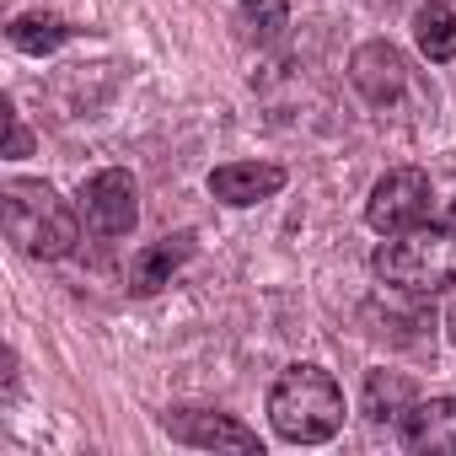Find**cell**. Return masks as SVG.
I'll list each match as a JSON object with an SVG mask.
<instances>
[{
	"mask_svg": "<svg viewBox=\"0 0 456 456\" xmlns=\"http://www.w3.org/2000/svg\"><path fill=\"white\" fill-rule=\"evenodd\" d=\"M370 274L397 296L456 290V225H413L370 253Z\"/></svg>",
	"mask_w": 456,
	"mask_h": 456,
	"instance_id": "obj_1",
	"label": "cell"
},
{
	"mask_svg": "<svg viewBox=\"0 0 456 456\" xmlns=\"http://www.w3.org/2000/svg\"><path fill=\"white\" fill-rule=\"evenodd\" d=\"M0 204H6V237L17 253L28 258H70L76 242H81V225H76V209L44 183V177H12L0 188Z\"/></svg>",
	"mask_w": 456,
	"mask_h": 456,
	"instance_id": "obj_2",
	"label": "cell"
},
{
	"mask_svg": "<svg viewBox=\"0 0 456 456\" xmlns=\"http://www.w3.org/2000/svg\"><path fill=\"white\" fill-rule=\"evenodd\" d=\"M269 419L290 445H322L344 429V387L322 365H290L269 392Z\"/></svg>",
	"mask_w": 456,
	"mask_h": 456,
	"instance_id": "obj_3",
	"label": "cell"
},
{
	"mask_svg": "<svg viewBox=\"0 0 456 456\" xmlns=\"http://www.w3.org/2000/svg\"><path fill=\"white\" fill-rule=\"evenodd\" d=\"M429 177L419 167H392L387 177H376L370 199H365V220H370V232L381 237H397V232H413V225H424L429 215Z\"/></svg>",
	"mask_w": 456,
	"mask_h": 456,
	"instance_id": "obj_4",
	"label": "cell"
},
{
	"mask_svg": "<svg viewBox=\"0 0 456 456\" xmlns=\"http://www.w3.org/2000/svg\"><path fill=\"white\" fill-rule=\"evenodd\" d=\"M81 220L92 237H129L140 220V188L124 167H108L97 177H86L81 188Z\"/></svg>",
	"mask_w": 456,
	"mask_h": 456,
	"instance_id": "obj_5",
	"label": "cell"
},
{
	"mask_svg": "<svg viewBox=\"0 0 456 456\" xmlns=\"http://www.w3.org/2000/svg\"><path fill=\"white\" fill-rule=\"evenodd\" d=\"M161 429L172 440H183V445H199V451H220V445H232V451H264L258 429H248L232 413H215V408H172V413H161Z\"/></svg>",
	"mask_w": 456,
	"mask_h": 456,
	"instance_id": "obj_6",
	"label": "cell"
},
{
	"mask_svg": "<svg viewBox=\"0 0 456 456\" xmlns=\"http://www.w3.org/2000/svg\"><path fill=\"white\" fill-rule=\"evenodd\" d=\"M349 81H354V92L365 97V102H376V108H387V102H397L403 97V86H408V60L392 49V44H360L354 49V60H349Z\"/></svg>",
	"mask_w": 456,
	"mask_h": 456,
	"instance_id": "obj_7",
	"label": "cell"
},
{
	"mask_svg": "<svg viewBox=\"0 0 456 456\" xmlns=\"http://www.w3.org/2000/svg\"><path fill=\"white\" fill-rule=\"evenodd\" d=\"M285 188V167L274 161H225L209 172V193L220 204H232V209H248V204H264Z\"/></svg>",
	"mask_w": 456,
	"mask_h": 456,
	"instance_id": "obj_8",
	"label": "cell"
},
{
	"mask_svg": "<svg viewBox=\"0 0 456 456\" xmlns=\"http://www.w3.org/2000/svg\"><path fill=\"white\" fill-rule=\"evenodd\" d=\"M193 258V232H177V237H161L151 248H140L129 258V296H156L161 285H172V274Z\"/></svg>",
	"mask_w": 456,
	"mask_h": 456,
	"instance_id": "obj_9",
	"label": "cell"
},
{
	"mask_svg": "<svg viewBox=\"0 0 456 456\" xmlns=\"http://www.w3.org/2000/svg\"><path fill=\"white\" fill-rule=\"evenodd\" d=\"M397 440L408 451H456V397H424L397 419Z\"/></svg>",
	"mask_w": 456,
	"mask_h": 456,
	"instance_id": "obj_10",
	"label": "cell"
},
{
	"mask_svg": "<svg viewBox=\"0 0 456 456\" xmlns=\"http://www.w3.org/2000/svg\"><path fill=\"white\" fill-rule=\"evenodd\" d=\"M413 38H419V54L445 65L456 60V12L445 6V0H424V6L413 12Z\"/></svg>",
	"mask_w": 456,
	"mask_h": 456,
	"instance_id": "obj_11",
	"label": "cell"
},
{
	"mask_svg": "<svg viewBox=\"0 0 456 456\" xmlns=\"http://www.w3.org/2000/svg\"><path fill=\"white\" fill-rule=\"evenodd\" d=\"M76 28L65 22V17H54V12H22L12 28H6V38H12V49H22V54H54L65 38H70Z\"/></svg>",
	"mask_w": 456,
	"mask_h": 456,
	"instance_id": "obj_12",
	"label": "cell"
},
{
	"mask_svg": "<svg viewBox=\"0 0 456 456\" xmlns=\"http://www.w3.org/2000/svg\"><path fill=\"white\" fill-rule=\"evenodd\" d=\"M419 397H413V381L408 376H397V370H370L365 376V419H376V424H397L408 408H413Z\"/></svg>",
	"mask_w": 456,
	"mask_h": 456,
	"instance_id": "obj_13",
	"label": "cell"
},
{
	"mask_svg": "<svg viewBox=\"0 0 456 456\" xmlns=\"http://www.w3.org/2000/svg\"><path fill=\"white\" fill-rule=\"evenodd\" d=\"M237 22H242V38L264 49V44H274L290 28V0H242Z\"/></svg>",
	"mask_w": 456,
	"mask_h": 456,
	"instance_id": "obj_14",
	"label": "cell"
},
{
	"mask_svg": "<svg viewBox=\"0 0 456 456\" xmlns=\"http://www.w3.org/2000/svg\"><path fill=\"white\" fill-rule=\"evenodd\" d=\"M6 124H12V134H6V156H28V151H33V134H28V124H22L17 113H12Z\"/></svg>",
	"mask_w": 456,
	"mask_h": 456,
	"instance_id": "obj_15",
	"label": "cell"
},
{
	"mask_svg": "<svg viewBox=\"0 0 456 456\" xmlns=\"http://www.w3.org/2000/svg\"><path fill=\"white\" fill-rule=\"evenodd\" d=\"M445 322H451V338H456V306H451V317H445Z\"/></svg>",
	"mask_w": 456,
	"mask_h": 456,
	"instance_id": "obj_16",
	"label": "cell"
},
{
	"mask_svg": "<svg viewBox=\"0 0 456 456\" xmlns=\"http://www.w3.org/2000/svg\"><path fill=\"white\" fill-rule=\"evenodd\" d=\"M451 225H456V204H451Z\"/></svg>",
	"mask_w": 456,
	"mask_h": 456,
	"instance_id": "obj_17",
	"label": "cell"
}]
</instances>
